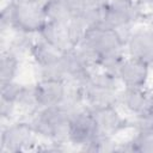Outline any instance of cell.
Returning a JSON list of instances; mask_svg holds the SVG:
<instances>
[{"label": "cell", "instance_id": "cell-15", "mask_svg": "<svg viewBox=\"0 0 153 153\" xmlns=\"http://www.w3.org/2000/svg\"><path fill=\"white\" fill-rule=\"evenodd\" d=\"M38 37L60 53H65L76 48V43L72 36L68 23L48 20L38 33Z\"/></svg>", "mask_w": 153, "mask_h": 153}, {"label": "cell", "instance_id": "cell-3", "mask_svg": "<svg viewBox=\"0 0 153 153\" xmlns=\"http://www.w3.org/2000/svg\"><path fill=\"white\" fill-rule=\"evenodd\" d=\"M71 115L61 106L37 109L29 116V122L38 136L50 143L68 145V128Z\"/></svg>", "mask_w": 153, "mask_h": 153}, {"label": "cell", "instance_id": "cell-10", "mask_svg": "<svg viewBox=\"0 0 153 153\" xmlns=\"http://www.w3.org/2000/svg\"><path fill=\"white\" fill-rule=\"evenodd\" d=\"M88 109L91 110L99 135L115 137L117 134L129 128V118L122 116L117 106Z\"/></svg>", "mask_w": 153, "mask_h": 153}, {"label": "cell", "instance_id": "cell-14", "mask_svg": "<svg viewBox=\"0 0 153 153\" xmlns=\"http://www.w3.org/2000/svg\"><path fill=\"white\" fill-rule=\"evenodd\" d=\"M149 66L137 59L126 56L117 74L122 87H146L149 78Z\"/></svg>", "mask_w": 153, "mask_h": 153}, {"label": "cell", "instance_id": "cell-20", "mask_svg": "<svg viewBox=\"0 0 153 153\" xmlns=\"http://www.w3.org/2000/svg\"><path fill=\"white\" fill-rule=\"evenodd\" d=\"M129 128L134 133H153V114L135 115L129 118Z\"/></svg>", "mask_w": 153, "mask_h": 153}, {"label": "cell", "instance_id": "cell-9", "mask_svg": "<svg viewBox=\"0 0 153 153\" xmlns=\"http://www.w3.org/2000/svg\"><path fill=\"white\" fill-rule=\"evenodd\" d=\"M118 106L130 116L153 114V91L146 87H122L118 94Z\"/></svg>", "mask_w": 153, "mask_h": 153}, {"label": "cell", "instance_id": "cell-11", "mask_svg": "<svg viewBox=\"0 0 153 153\" xmlns=\"http://www.w3.org/2000/svg\"><path fill=\"white\" fill-rule=\"evenodd\" d=\"M37 109L60 105L68 90V84L65 80L38 79L33 82Z\"/></svg>", "mask_w": 153, "mask_h": 153}, {"label": "cell", "instance_id": "cell-17", "mask_svg": "<svg viewBox=\"0 0 153 153\" xmlns=\"http://www.w3.org/2000/svg\"><path fill=\"white\" fill-rule=\"evenodd\" d=\"M20 66V56L8 48H2L0 59V80L8 82L16 80Z\"/></svg>", "mask_w": 153, "mask_h": 153}, {"label": "cell", "instance_id": "cell-7", "mask_svg": "<svg viewBox=\"0 0 153 153\" xmlns=\"http://www.w3.org/2000/svg\"><path fill=\"white\" fill-rule=\"evenodd\" d=\"M38 136L35 134L29 120L8 122L1 127V153H18L35 149Z\"/></svg>", "mask_w": 153, "mask_h": 153}, {"label": "cell", "instance_id": "cell-16", "mask_svg": "<svg viewBox=\"0 0 153 153\" xmlns=\"http://www.w3.org/2000/svg\"><path fill=\"white\" fill-rule=\"evenodd\" d=\"M47 19L57 23H69L76 12L63 0H44L42 2Z\"/></svg>", "mask_w": 153, "mask_h": 153}, {"label": "cell", "instance_id": "cell-2", "mask_svg": "<svg viewBox=\"0 0 153 153\" xmlns=\"http://www.w3.org/2000/svg\"><path fill=\"white\" fill-rule=\"evenodd\" d=\"M48 22L42 2L7 1L0 16L1 33L6 31L38 35Z\"/></svg>", "mask_w": 153, "mask_h": 153}, {"label": "cell", "instance_id": "cell-18", "mask_svg": "<svg viewBox=\"0 0 153 153\" xmlns=\"http://www.w3.org/2000/svg\"><path fill=\"white\" fill-rule=\"evenodd\" d=\"M118 152H153V133H134L127 141L117 143Z\"/></svg>", "mask_w": 153, "mask_h": 153}, {"label": "cell", "instance_id": "cell-19", "mask_svg": "<svg viewBox=\"0 0 153 153\" xmlns=\"http://www.w3.org/2000/svg\"><path fill=\"white\" fill-rule=\"evenodd\" d=\"M117 148V142L114 137L105 135H97L91 142H88L81 151L86 152H114Z\"/></svg>", "mask_w": 153, "mask_h": 153}, {"label": "cell", "instance_id": "cell-13", "mask_svg": "<svg viewBox=\"0 0 153 153\" xmlns=\"http://www.w3.org/2000/svg\"><path fill=\"white\" fill-rule=\"evenodd\" d=\"M65 80L67 84L81 86L92 74L93 67L84 59L80 51L74 48L62 53Z\"/></svg>", "mask_w": 153, "mask_h": 153}, {"label": "cell", "instance_id": "cell-8", "mask_svg": "<svg viewBox=\"0 0 153 153\" xmlns=\"http://www.w3.org/2000/svg\"><path fill=\"white\" fill-rule=\"evenodd\" d=\"M98 135L96 122L87 106L74 112L69 118L68 145L80 149Z\"/></svg>", "mask_w": 153, "mask_h": 153}, {"label": "cell", "instance_id": "cell-4", "mask_svg": "<svg viewBox=\"0 0 153 153\" xmlns=\"http://www.w3.org/2000/svg\"><path fill=\"white\" fill-rule=\"evenodd\" d=\"M118 79L102 69L93 71L87 80L81 85L85 104L87 108L118 106L120 94Z\"/></svg>", "mask_w": 153, "mask_h": 153}, {"label": "cell", "instance_id": "cell-23", "mask_svg": "<svg viewBox=\"0 0 153 153\" xmlns=\"http://www.w3.org/2000/svg\"><path fill=\"white\" fill-rule=\"evenodd\" d=\"M149 8L153 11V1H152V4H151V6H149Z\"/></svg>", "mask_w": 153, "mask_h": 153}, {"label": "cell", "instance_id": "cell-22", "mask_svg": "<svg viewBox=\"0 0 153 153\" xmlns=\"http://www.w3.org/2000/svg\"><path fill=\"white\" fill-rule=\"evenodd\" d=\"M25 1H30V2H43L44 0H25Z\"/></svg>", "mask_w": 153, "mask_h": 153}, {"label": "cell", "instance_id": "cell-21", "mask_svg": "<svg viewBox=\"0 0 153 153\" xmlns=\"http://www.w3.org/2000/svg\"><path fill=\"white\" fill-rule=\"evenodd\" d=\"M79 11L84 8H100L104 7L109 0H76Z\"/></svg>", "mask_w": 153, "mask_h": 153}, {"label": "cell", "instance_id": "cell-5", "mask_svg": "<svg viewBox=\"0 0 153 153\" xmlns=\"http://www.w3.org/2000/svg\"><path fill=\"white\" fill-rule=\"evenodd\" d=\"M143 17V7L135 0H109L103 7L100 26L117 30L127 42L134 25Z\"/></svg>", "mask_w": 153, "mask_h": 153}, {"label": "cell", "instance_id": "cell-1", "mask_svg": "<svg viewBox=\"0 0 153 153\" xmlns=\"http://www.w3.org/2000/svg\"><path fill=\"white\" fill-rule=\"evenodd\" d=\"M76 49L93 68H99L104 59L126 54V41L117 30L96 26L85 32Z\"/></svg>", "mask_w": 153, "mask_h": 153}, {"label": "cell", "instance_id": "cell-12", "mask_svg": "<svg viewBox=\"0 0 153 153\" xmlns=\"http://www.w3.org/2000/svg\"><path fill=\"white\" fill-rule=\"evenodd\" d=\"M127 56L146 62L148 66L153 62V29H133L126 42Z\"/></svg>", "mask_w": 153, "mask_h": 153}, {"label": "cell", "instance_id": "cell-6", "mask_svg": "<svg viewBox=\"0 0 153 153\" xmlns=\"http://www.w3.org/2000/svg\"><path fill=\"white\" fill-rule=\"evenodd\" d=\"M30 56L33 62V73L36 79L65 80L62 63V53L45 43L38 37L32 45Z\"/></svg>", "mask_w": 153, "mask_h": 153}]
</instances>
